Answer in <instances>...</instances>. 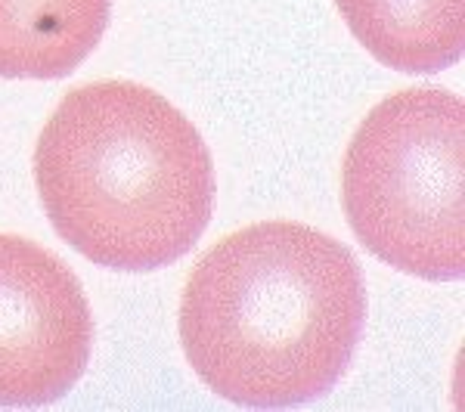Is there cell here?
Segmentation results:
<instances>
[{
    "mask_svg": "<svg viewBox=\"0 0 465 412\" xmlns=\"http://www.w3.org/2000/svg\"><path fill=\"white\" fill-rule=\"evenodd\" d=\"M366 323L351 249L295 221H264L214 245L180 301L196 376L236 407H302L332 391Z\"/></svg>",
    "mask_w": 465,
    "mask_h": 412,
    "instance_id": "1",
    "label": "cell"
},
{
    "mask_svg": "<svg viewBox=\"0 0 465 412\" xmlns=\"http://www.w3.org/2000/svg\"><path fill=\"white\" fill-rule=\"evenodd\" d=\"M35 180L59 239L124 273L174 264L214 211V164L196 124L134 81L65 93L37 137Z\"/></svg>",
    "mask_w": 465,
    "mask_h": 412,
    "instance_id": "2",
    "label": "cell"
},
{
    "mask_svg": "<svg viewBox=\"0 0 465 412\" xmlns=\"http://www.w3.org/2000/svg\"><path fill=\"white\" fill-rule=\"evenodd\" d=\"M465 103L410 87L363 118L344 152L341 201L354 236L379 260L419 280L465 273Z\"/></svg>",
    "mask_w": 465,
    "mask_h": 412,
    "instance_id": "3",
    "label": "cell"
},
{
    "mask_svg": "<svg viewBox=\"0 0 465 412\" xmlns=\"http://www.w3.org/2000/svg\"><path fill=\"white\" fill-rule=\"evenodd\" d=\"M94 317L78 276L32 239L0 233V407H47L78 385Z\"/></svg>",
    "mask_w": 465,
    "mask_h": 412,
    "instance_id": "4",
    "label": "cell"
},
{
    "mask_svg": "<svg viewBox=\"0 0 465 412\" xmlns=\"http://www.w3.org/2000/svg\"><path fill=\"white\" fill-rule=\"evenodd\" d=\"M112 0H0V74L65 78L94 54Z\"/></svg>",
    "mask_w": 465,
    "mask_h": 412,
    "instance_id": "5",
    "label": "cell"
},
{
    "mask_svg": "<svg viewBox=\"0 0 465 412\" xmlns=\"http://www.w3.org/2000/svg\"><path fill=\"white\" fill-rule=\"evenodd\" d=\"M335 4L351 34L388 69L431 74L462 59L465 0H335Z\"/></svg>",
    "mask_w": 465,
    "mask_h": 412,
    "instance_id": "6",
    "label": "cell"
}]
</instances>
